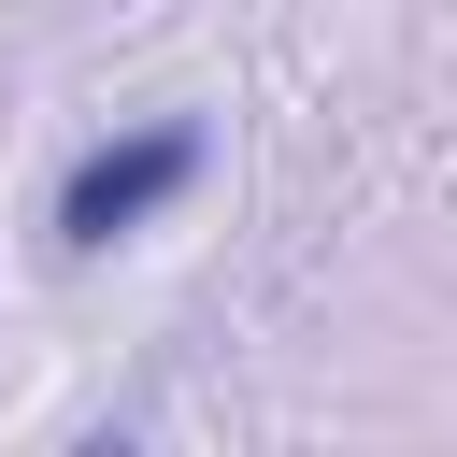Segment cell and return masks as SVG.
<instances>
[{
  "label": "cell",
  "mask_w": 457,
  "mask_h": 457,
  "mask_svg": "<svg viewBox=\"0 0 457 457\" xmlns=\"http://www.w3.org/2000/svg\"><path fill=\"white\" fill-rule=\"evenodd\" d=\"M200 186V129L186 114H157V129H129V143H100V157H71V186H57V243L71 257H100L114 228H143L157 200H186Z\"/></svg>",
  "instance_id": "1"
}]
</instances>
